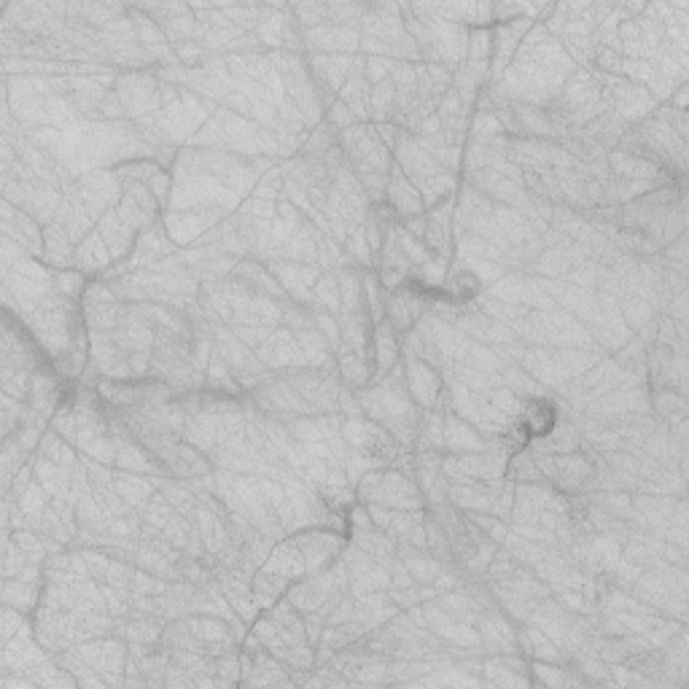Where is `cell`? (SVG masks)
Wrapping results in <instances>:
<instances>
[{"mask_svg": "<svg viewBox=\"0 0 689 689\" xmlns=\"http://www.w3.org/2000/svg\"><path fill=\"white\" fill-rule=\"evenodd\" d=\"M359 499L370 504L388 506V510H423L420 488L405 471H366L359 482Z\"/></svg>", "mask_w": 689, "mask_h": 689, "instance_id": "obj_1", "label": "cell"}, {"mask_svg": "<svg viewBox=\"0 0 689 689\" xmlns=\"http://www.w3.org/2000/svg\"><path fill=\"white\" fill-rule=\"evenodd\" d=\"M294 545L300 547L302 558H305L307 574H324L342 552V539L335 534H326V530H305V534L294 536Z\"/></svg>", "mask_w": 689, "mask_h": 689, "instance_id": "obj_2", "label": "cell"}, {"mask_svg": "<svg viewBox=\"0 0 689 689\" xmlns=\"http://www.w3.org/2000/svg\"><path fill=\"white\" fill-rule=\"evenodd\" d=\"M405 383L414 405L423 407V410H436V399H440V394L445 390L436 366H431L429 361L423 359H407Z\"/></svg>", "mask_w": 689, "mask_h": 689, "instance_id": "obj_3", "label": "cell"}, {"mask_svg": "<svg viewBox=\"0 0 689 689\" xmlns=\"http://www.w3.org/2000/svg\"><path fill=\"white\" fill-rule=\"evenodd\" d=\"M652 407L657 410V418L665 420L668 425L685 423L687 399H685V394H679V390L657 388L655 394H652Z\"/></svg>", "mask_w": 689, "mask_h": 689, "instance_id": "obj_4", "label": "cell"}]
</instances>
